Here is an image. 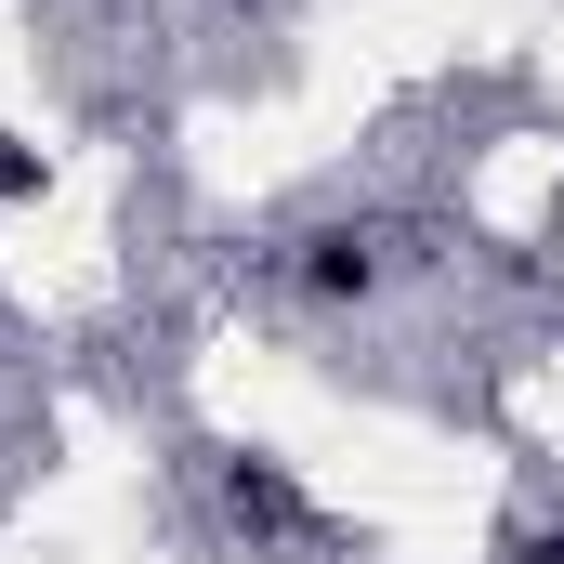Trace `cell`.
<instances>
[{"label":"cell","mask_w":564,"mask_h":564,"mask_svg":"<svg viewBox=\"0 0 564 564\" xmlns=\"http://www.w3.org/2000/svg\"><path fill=\"white\" fill-rule=\"evenodd\" d=\"M302 276L328 289V302H355V289L381 276V250H368V237H315V263H302Z\"/></svg>","instance_id":"cell-1"},{"label":"cell","mask_w":564,"mask_h":564,"mask_svg":"<svg viewBox=\"0 0 564 564\" xmlns=\"http://www.w3.org/2000/svg\"><path fill=\"white\" fill-rule=\"evenodd\" d=\"M525 564H564V525H552V539H539V552H525Z\"/></svg>","instance_id":"cell-2"}]
</instances>
